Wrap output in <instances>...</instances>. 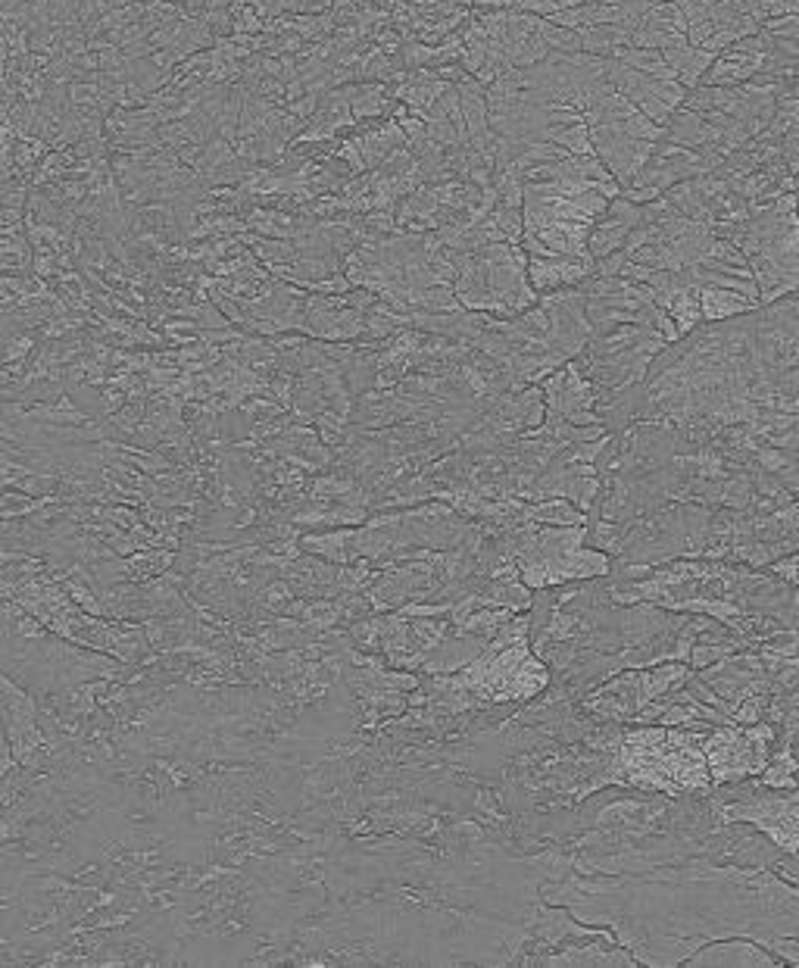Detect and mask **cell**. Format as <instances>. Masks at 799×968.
Returning a JSON list of instances; mask_svg holds the SVG:
<instances>
[{
    "instance_id": "obj_1",
    "label": "cell",
    "mask_w": 799,
    "mask_h": 968,
    "mask_svg": "<svg viewBox=\"0 0 799 968\" xmlns=\"http://www.w3.org/2000/svg\"><path fill=\"white\" fill-rule=\"evenodd\" d=\"M753 310V300L728 288H699V316L706 319H728V316H740V312Z\"/></svg>"
}]
</instances>
